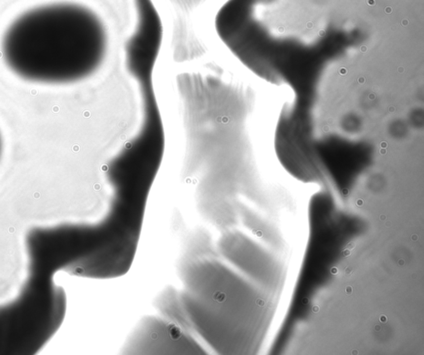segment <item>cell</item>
<instances>
[{
    "label": "cell",
    "instance_id": "8992f818",
    "mask_svg": "<svg viewBox=\"0 0 424 355\" xmlns=\"http://www.w3.org/2000/svg\"><path fill=\"white\" fill-rule=\"evenodd\" d=\"M350 255H351L350 250H346V251H344V252H343V255H344L345 257L349 256Z\"/></svg>",
    "mask_w": 424,
    "mask_h": 355
},
{
    "label": "cell",
    "instance_id": "6da1fadb",
    "mask_svg": "<svg viewBox=\"0 0 424 355\" xmlns=\"http://www.w3.org/2000/svg\"><path fill=\"white\" fill-rule=\"evenodd\" d=\"M5 63L23 80L71 84L102 67L109 32L99 14L76 3H57L25 12L2 39Z\"/></svg>",
    "mask_w": 424,
    "mask_h": 355
},
{
    "label": "cell",
    "instance_id": "7a4b0ae2",
    "mask_svg": "<svg viewBox=\"0 0 424 355\" xmlns=\"http://www.w3.org/2000/svg\"><path fill=\"white\" fill-rule=\"evenodd\" d=\"M63 291L43 277H32L20 297L0 310V353L34 352L62 322Z\"/></svg>",
    "mask_w": 424,
    "mask_h": 355
},
{
    "label": "cell",
    "instance_id": "5b68a950",
    "mask_svg": "<svg viewBox=\"0 0 424 355\" xmlns=\"http://www.w3.org/2000/svg\"><path fill=\"white\" fill-rule=\"evenodd\" d=\"M381 322H386V321H387V318H386V316H381Z\"/></svg>",
    "mask_w": 424,
    "mask_h": 355
},
{
    "label": "cell",
    "instance_id": "52a82bcc",
    "mask_svg": "<svg viewBox=\"0 0 424 355\" xmlns=\"http://www.w3.org/2000/svg\"><path fill=\"white\" fill-rule=\"evenodd\" d=\"M318 310L319 308L317 307H313V308H312V311H313V312H314L315 313H316V312H318Z\"/></svg>",
    "mask_w": 424,
    "mask_h": 355
},
{
    "label": "cell",
    "instance_id": "277c9868",
    "mask_svg": "<svg viewBox=\"0 0 424 355\" xmlns=\"http://www.w3.org/2000/svg\"><path fill=\"white\" fill-rule=\"evenodd\" d=\"M346 294H351V293H352V288H351V286H347V287H346Z\"/></svg>",
    "mask_w": 424,
    "mask_h": 355
},
{
    "label": "cell",
    "instance_id": "3957f363",
    "mask_svg": "<svg viewBox=\"0 0 424 355\" xmlns=\"http://www.w3.org/2000/svg\"><path fill=\"white\" fill-rule=\"evenodd\" d=\"M121 352L126 354H204L193 333L163 316L141 319L125 339Z\"/></svg>",
    "mask_w": 424,
    "mask_h": 355
},
{
    "label": "cell",
    "instance_id": "ba28073f",
    "mask_svg": "<svg viewBox=\"0 0 424 355\" xmlns=\"http://www.w3.org/2000/svg\"><path fill=\"white\" fill-rule=\"evenodd\" d=\"M1 151H2V140H1V136H0V155H1Z\"/></svg>",
    "mask_w": 424,
    "mask_h": 355
}]
</instances>
